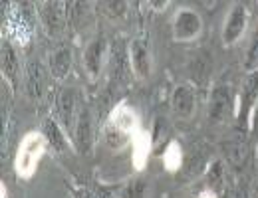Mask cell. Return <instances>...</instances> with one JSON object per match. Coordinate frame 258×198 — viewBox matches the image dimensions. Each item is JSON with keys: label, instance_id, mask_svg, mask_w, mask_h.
Masks as SVG:
<instances>
[{"label": "cell", "instance_id": "cell-1", "mask_svg": "<svg viewBox=\"0 0 258 198\" xmlns=\"http://www.w3.org/2000/svg\"><path fill=\"white\" fill-rule=\"evenodd\" d=\"M46 147H48V143L42 133L30 131L24 135V139L20 141L16 159H14V170H16L18 178H22V180L32 178L44 153H46Z\"/></svg>", "mask_w": 258, "mask_h": 198}, {"label": "cell", "instance_id": "cell-2", "mask_svg": "<svg viewBox=\"0 0 258 198\" xmlns=\"http://www.w3.org/2000/svg\"><path fill=\"white\" fill-rule=\"evenodd\" d=\"M137 123L139 121H137L135 111L125 103H119L111 111V115H109V119L105 123V129H103L107 145L111 149H121L131 139V135L137 131Z\"/></svg>", "mask_w": 258, "mask_h": 198}, {"label": "cell", "instance_id": "cell-3", "mask_svg": "<svg viewBox=\"0 0 258 198\" xmlns=\"http://www.w3.org/2000/svg\"><path fill=\"white\" fill-rule=\"evenodd\" d=\"M203 30L201 16L191 8H179L173 20V38L177 42H193Z\"/></svg>", "mask_w": 258, "mask_h": 198}, {"label": "cell", "instance_id": "cell-4", "mask_svg": "<svg viewBox=\"0 0 258 198\" xmlns=\"http://www.w3.org/2000/svg\"><path fill=\"white\" fill-rule=\"evenodd\" d=\"M246 24H248V8L242 2H236L223 26V44L225 46H234L246 32Z\"/></svg>", "mask_w": 258, "mask_h": 198}, {"label": "cell", "instance_id": "cell-5", "mask_svg": "<svg viewBox=\"0 0 258 198\" xmlns=\"http://www.w3.org/2000/svg\"><path fill=\"white\" fill-rule=\"evenodd\" d=\"M234 107V99L228 85H215L209 97V121L211 123H225L230 117Z\"/></svg>", "mask_w": 258, "mask_h": 198}, {"label": "cell", "instance_id": "cell-6", "mask_svg": "<svg viewBox=\"0 0 258 198\" xmlns=\"http://www.w3.org/2000/svg\"><path fill=\"white\" fill-rule=\"evenodd\" d=\"M74 139H76V145L82 153H86V155L92 153V147H94V117H92L90 109H86V107L80 109Z\"/></svg>", "mask_w": 258, "mask_h": 198}, {"label": "cell", "instance_id": "cell-7", "mask_svg": "<svg viewBox=\"0 0 258 198\" xmlns=\"http://www.w3.org/2000/svg\"><path fill=\"white\" fill-rule=\"evenodd\" d=\"M195 103H197V95H195V87L189 83L179 85L173 95H171V107L173 113L179 119H191L195 113Z\"/></svg>", "mask_w": 258, "mask_h": 198}, {"label": "cell", "instance_id": "cell-8", "mask_svg": "<svg viewBox=\"0 0 258 198\" xmlns=\"http://www.w3.org/2000/svg\"><path fill=\"white\" fill-rule=\"evenodd\" d=\"M258 103V71L248 75L244 81V87L240 91V105H238V117L240 121H248L252 117V111Z\"/></svg>", "mask_w": 258, "mask_h": 198}, {"label": "cell", "instance_id": "cell-9", "mask_svg": "<svg viewBox=\"0 0 258 198\" xmlns=\"http://www.w3.org/2000/svg\"><path fill=\"white\" fill-rule=\"evenodd\" d=\"M129 66L133 67V73L139 79H147L151 75V54L149 48L143 46L139 40H135L129 48Z\"/></svg>", "mask_w": 258, "mask_h": 198}, {"label": "cell", "instance_id": "cell-10", "mask_svg": "<svg viewBox=\"0 0 258 198\" xmlns=\"http://www.w3.org/2000/svg\"><path fill=\"white\" fill-rule=\"evenodd\" d=\"M8 26L10 32L14 34L22 44L28 42L30 34H32V20H30V12L26 10V6H18L16 10H12L10 18H8Z\"/></svg>", "mask_w": 258, "mask_h": 198}, {"label": "cell", "instance_id": "cell-11", "mask_svg": "<svg viewBox=\"0 0 258 198\" xmlns=\"http://www.w3.org/2000/svg\"><path fill=\"white\" fill-rule=\"evenodd\" d=\"M103 54H105V42L99 38L94 40L86 52H84V67L88 71V75L92 79H97L99 73H101V64H103Z\"/></svg>", "mask_w": 258, "mask_h": 198}, {"label": "cell", "instance_id": "cell-12", "mask_svg": "<svg viewBox=\"0 0 258 198\" xmlns=\"http://www.w3.org/2000/svg\"><path fill=\"white\" fill-rule=\"evenodd\" d=\"M60 105V119H62V123H64V127H74L76 125V121H78V115H80V111L76 109L78 107V93H76V89H66L64 93L60 95V101H58Z\"/></svg>", "mask_w": 258, "mask_h": 198}, {"label": "cell", "instance_id": "cell-13", "mask_svg": "<svg viewBox=\"0 0 258 198\" xmlns=\"http://www.w3.org/2000/svg\"><path fill=\"white\" fill-rule=\"evenodd\" d=\"M72 69V50L70 48H58L50 56V71L54 77L64 79Z\"/></svg>", "mask_w": 258, "mask_h": 198}, {"label": "cell", "instance_id": "cell-14", "mask_svg": "<svg viewBox=\"0 0 258 198\" xmlns=\"http://www.w3.org/2000/svg\"><path fill=\"white\" fill-rule=\"evenodd\" d=\"M2 75L14 85L16 77H18V58L14 48L10 46V42L2 44Z\"/></svg>", "mask_w": 258, "mask_h": 198}, {"label": "cell", "instance_id": "cell-15", "mask_svg": "<svg viewBox=\"0 0 258 198\" xmlns=\"http://www.w3.org/2000/svg\"><path fill=\"white\" fill-rule=\"evenodd\" d=\"M26 89L32 99H40L44 91V69L40 64H30L26 73Z\"/></svg>", "mask_w": 258, "mask_h": 198}, {"label": "cell", "instance_id": "cell-16", "mask_svg": "<svg viewBox=\"0 0 258 198\" xmlns=\"http://www.w3.org/2000/svg\"><path fill=\"white\" fill-rule=\"evenodd\" d=\"M44 137H46L48 147H52L56 153H64L66 151V135L56 121H52V119L46 121V125H44Z\"/></svg>", "mask_w": 258, "mask_h": 198}, {"label": "cell", "instance_id": "cell-17", "mask_svg": "<svg viewBox=\"0 0 258 198\" xmlns=\"http://www.w3.org/2000/svg\"><path fill=\"white\" fill-rule=\"evenodd\" d=\"M44 24L50 32H58L64 26V10L58 2H48L44 8Z\"/></svg>", "mask_w": 258, "mask_h": 198}, {"label": "cell", "instance_id": "cell-18", "mask_svg": "<svg viewBox=\"0 0 258 198\" xmlns=\"http://www.w3.org/2000/svg\"><path fill=\"white\" fill-rule=\"evenodd\" d=\"M181 161H183V153H181V147H179V143H169L167 145V149H165V153H163V163H165V168L167 170H171V172H175V170H179L181 168Z\"/></svg>", "mask_w": 258, "mask_h": 198}, {"label": "cell", "instance_id": "cell-19", "mask_svg": "<svg viewBox=\"0 0 258 198\" xmlns=\"http://www.w3.org/2000/svg\"><path fill=\"white\" fill-rule=\"evenodd\" d=\"M244 69L254 73L258 69V32L252 36L250 40V46L246 50V58H244Z\"/></svg>", "mask_w": 258, "mask_h": 198}, {"label": "cell", "instance_id": "cell-20", "mask_svg": "<svg viewBox=\"0 0 258 198\" xmlns=\"http://www.w3.org/2000/svg\"><path fill=\"white\" fill-rule=\"evenodd\" d=\"M145 192H147V180L135 178V180H131L127 186L123 188L121 198H145Z\"/></svg>", "mask_w": 258, "mask_h": 198}, {"label": "cell", "instance_id": "cell-21", "mask_svg": "<svg viewBox=\"0 0 258 198\" xmlns=\"http://www.w3.org/2000/svg\"><path fill=\"white\" fill-rule=\"evenodd\" d=\"M105 10H107V14L113 18V16H119V14H123L125 12V2H105Z\"/></svg>", "mask_w": 258, "mask_h": 198}, {"label": "cell", "instance_id": "cell-22", "mask_svg": "<svg viewBox=\"0 0 258 198\" xmlns=\"http://www.w3.org/2000/svg\"><path fill=\"white\" fill-rule=\"evenodd\" d=\"M221 172H223L221 161H215V163H213V166L209 168V174H207V176H209V180H211V182H215V180L221 176Z\"/></svg>", "mask_w": 258, "mask_h": 198}, {"label": "cell", "instance_id": "cell-23", "mask_svg": "<svg viewBox=\"0 0 258 198\" xmlns=\"http://www.w3.org/2000/svg\"><path fill=\"white\" fill-rule=\"evenodd\" d=\"M250 131L258 139V103L254 107V111H252V117H250Z\"/></svg>", "mask_w": 258, "mask_h": 198}, {"label": "cell", "instance_id": "cell-24", "mask_svg": "<svg viewBox=\"0 0 258 198\" xmlns=\"http://www.w3.org/2000/svg\"><path fill=\"white\" fill-rule=\"evenodd\" d=\"M199 198H217V194H215L213 190H203V192L199 194Z\"/></svg>", "mask_w": 258, "mask_h": 198}, {"label": "cell", "instance_id": "cell-25", "mask_svg": "<svg viewBox=\"0 0 258 198\" xmlns=\"http://www.w3.org/2000/svg\"><path fill=\"white\" fill-rule=\"evenodd\" d=\"M252 198H258V182H256V186H254V192H252Z\"/></svg>", "mask_w": 258, "mask_h": 198}, {"label": "cell", "instance_id": "cell-26", "mask_svg": "<svg viewBox=\"0 0 258 198\" xmlns=\"http://www.w3.org/2000/svg\"><path fill=\"white\" fill-rule=\"evenodd\" d=\"M236 198H246V194H244V192H238V194H236Z\"/></svg>", "mask_w": 258, "mask_h": 198}, {"label": "cell", "instance_id": "cell-27", "mask_svg": "<svg viewBox=\"0 0 258 198\" xmlns=\"http://www.w3.org/2000/svg\"><path fill=\"white\" fill-rule=\"evenodd\" d=\"M256 159H258V153H256Z\"/></svg>", "mask_w": 258, "mask_h": 198}]
</instances>
